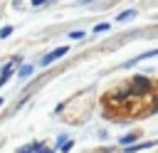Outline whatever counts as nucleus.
Listing matches in <instances>:
<instances>
[{
	"instance_id": "7ed1b4c3",
	"label": "nucleus",
	"mask_w": 158,
	"mask_h": 153,
	"mask_svg": "<svg viewBox=\"0 0 158 153\" xmlns=\"http://www.w3.org/2000/svg\"><path fill=\"white\" fill-rule=\"evenodd\" d=\"M30 74H32V64H22V67L17 69V76H22V79L30 76Z\"/></svg>"
},
{
	"instance_id": "423d86ee",
	"label": "nucleus",
	"mask_w": 158,
	"mask_h": 153,
	"mask_svg": "<svg viewBox=\"0 0 158 153\" xmlns=\"http://www.w3.org/2000/svg\"><path fill=\"white\" fill-rule=\"evenodd\" d=\"M106 30H109V25H106V22H99V25L94 27V32H106Z\"/></svg>"
},
{
	"instance_id": "20e7f679",
	"label": "nucleus",
	"mask_w": 158,
	"mask_h": 153,
	"mask_svg": "<svg viewBox=\"0 0 158 153\" xmlns=\"http://www.w3.org/2000/svg\"><path fill=\"white\" fill-rule=\"evenodd\" d=\"M12 35V25H5L2 30H0V39H5V37H10Z\"/></svg>"
},
{
	"instance_id": "1a4fd4ad",
	"label": "nucleus",
	"mask_w": 158,
	"mask_h": 153,
	"mask_svg": "<svg viewBox=\"0 0 158 153\" xmlns=\"http://www.w3.org/2000/svg\"><path fill=\"white\" fill-rule=\"evenodd\" d=\"M35 148H37V143H32V146H25V148H22V153H32Z\"/></svg>"
},
{
	"instance_id": "f257e3e1",
	"label": "nucleus",
	"mask_w": 158,
	"mask_h": 153,
	"mask_svg": "<svg viewBox=\"0 0 158 153\" xmlns=\"http://www.w3.org/2000/svg\"><path fill=\"white\" fill-rule=\"evenodd\" d=\"M69 52V47H57V49H52L49 54H44L42 59H40V67H47V64H52V62H57L59 57H64Z\"/></svg>"
},
{
	"instance_id": "f8f14e48",
	"label": "nucleus",
	"mask_w": 158,
	"mask_h": 153,
	"mask_svg": "<svg viewBox=\"0 0 158 153\" xmlns=\"http://www.w3.org/2000/svg\"><path fill=\"white\" fill-rule=\"evenodd\" d=\"M81 2H86V0H81Z\"/></svg>"
},
{
	"instance_id": "9b49d317",
	"label": "nucleus",
	"mask_w": 158,
	"mask_h": 153,
	"mask_svg": "<svg viewBox=\"0 0 158 153\" xmlns=\"http://www.w3.org/2000/svg\"><path fill=\"white\" fill-rule=\"evenodd\" d=\"M0 106H2V96H0Z\"/></svg>"
},
{
	"instance_id": "6e6552de",
	"label": "nucleus",
	"mask_w": 158,
	"mask_h": 153,
	"mask_svg": "<svg viewBox=\"0 0 158 153\" xmlns=\"http://www.w3.org/2000/svg\"><path fill=\"white\" fill-rule=\"evenodd\" d=\"M69 37H72V39H81V37H84V32H69Z\"/></svg>"
},
{
	"instance_id": "0eeeda50",
	"label": "nucleus",
	"mask_w": 158,
	"mask_h": 153,
	"mask_svg": "<svg viewBox=\"0 0 158 153\" xmlns=\"http://www.w3.org/2000/svg\"><path fill=\"white\" fill-rule=\"evenodd\" d=\"M136 141V136H123L121 138V146H128V143H133Z\"/></svg>"
},
{
	"instance_id": "9d476101",
	"label": "nucleus",
	"mask_w": 158,
	"mask_h": 153,
	"mask_svg": "<svg viewBox=\"0 0 158 153\" xmlns=\"http://www.w3.org/2000/svg\"><path fill=\"white\" fill-rule=\"evenodd\" d=\"M44 2H49V0H32V5H35V7H40V5H44Z\"/></svg>"
},
{
	"instance_id": "39448f33",
	"label": "nucleus",
	"mask_w": 158,
	"mask_h": 153,
	"mask_svg": "<svg viewBox=\"0 0 158 153\" xmlns=\"http://www.w3.org/2000/svg\"><path fill=\"white\" fill-rule=\"evenodd\" d=\"M153 143H138V146H131L128 148V153H133V151H143V148H151Z\"/></svg>"
},
{
	"instance_id": "f03ea898",
	"label": "nucleus",
	"mask_w": 158,
	"mask_h": 153,
	"mask_svg": "<svg viewBox=\"0 0 158 153\" xmlns=\"http://www.w3.org/2000/svg\"><path fill=\"white\" fill-rule=\"evenodd\" d=\"M131 17H136V10H123L116 20H118V22H126V20H131Z\"/></svg>"
}]
</instances>
